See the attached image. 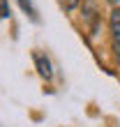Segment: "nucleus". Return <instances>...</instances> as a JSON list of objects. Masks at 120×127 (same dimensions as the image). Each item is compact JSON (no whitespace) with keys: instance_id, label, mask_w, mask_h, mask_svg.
Wrapping results in <instances>:
<instances>
[{"instance_id":"2","label":"nucleus","mask_w":120,"mask_h":127,"mask_svg":"<svg viewBox=\"0 0 120 127\" xmlns=\"http://www.w3.org/2000/svg\"><path fill=\"white\" fill-rule=\"evenodd\" d=\"M32 60H35V65H37V72H39V76L42 79H51L53 76V69H51V63H49V58H44L42 53H32Z\"/></svg>"},{"instance_id":"5","label":"nucleus","mask_w":120,"mask_h":127,"mask_svg":"<svg viewBox=\"0 0 120 127\" xmlns=\"http://www.w3.org/2000/svg\"><path fill=\"white\" fill-rule=\"evenodd\" d=\"M12 12H9V5H7V0H2V19H9Z\"/></svg>"},{"instance_id":"3","label":"nucleus","mask_w":120,"mask_h":127,"mask_svg":"<svg viewBox=\"0 0 120 127\" xmlns=\"http://www.w3.org/2000/svg\"><path fill=\"white\" fill-rule=\"evenodd\" d=\"M16 2L21 5V9H23L32 21H39V16H37V9H35V5H32V0H16Z\"/></svg>"},{"instance_id":"1","label":"nucleus","mask_w":120,"mask_h":127,"mask_svg":"<svg viewBox=\"0 0 120 127\" xmlns=\"http://www.w3.org/2000/svg\"><path fill=\"white\" fill-rule=\"evenodd\" d=\"M109 26H111V44H113V53H116V60L120 63V9L111 12Z\"/></svg>"},{"instance_id":"4","label":"nucleus","mask_w":120,"mask_h":127,"mask_svg":"<svg viewBox=\"0 0 120 127\" xmlns=\"http://www.w3.org/2000/svg\"><path fill=\"white\" fill-rule=\"evenodd\" d=\"M60 5H62L65 9H74V7L79 5V0H60Z\"/></svg>"},{"instance_id":"6","label":"nucleus","mask_w":120,"mask_h":127,"mask_svg":"<svg viewBox=\"0 0 120 127\" xmlns=\"http://www.w3.org/2000/svg\"><path fill=\"white\" fill-rule=\"evenodd\" d=\"M106 2H111V5H118V2H120V0H106Z\"/></svg>"}]
</instances>
